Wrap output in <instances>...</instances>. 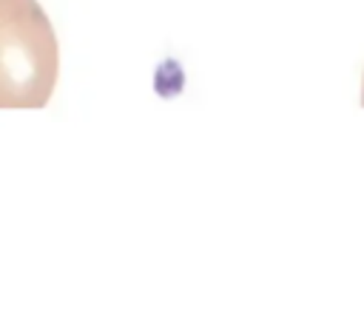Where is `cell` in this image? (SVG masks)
I'll list each match as a JSON object with an SVG mask.
<instances>
[{"mask_svg": "<svg viewBox=\"0 0 364 327\" xmlns=\"http://www.w3.org/2000/svg\"><path fill=\"white\" fill-rule=\"evenodd\" d=\"M361 108H364V77H361Z\"/></svg>", "mask_w": 364, "mask_h": 327, "instance_id": "obj_2", "label": "cell"}, {"mask_svg": "<svg viewBox=\"0 0 364 327\" xmlns=\"http://www.w3.org/2000/svg\"><path fill=\"white\" fill-rule=\"evenodd\" d=\"M60 45L37 0H0V108H43L57 85Z\"/></svg>", "mask_w": 364, "mask_h": 327, "instance_id": "obj_1", "label": "cell"}]
</instances>
